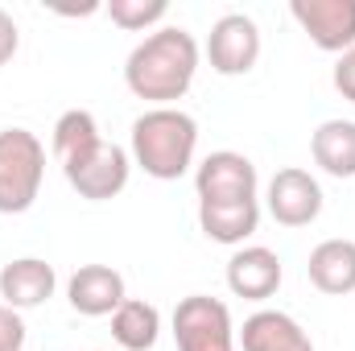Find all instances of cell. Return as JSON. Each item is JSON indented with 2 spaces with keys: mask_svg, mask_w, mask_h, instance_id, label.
I'll return each mask as SVG.
<instances>
[{
  "mask_svg": "<svg viewBox=\"0 0 355 351\" xmlns=\"http://www.w3.org/2000/svg\"><path fill=\"white\" fill-rule=\"evenodd\" d=\"M46 178V145L29 128H0V215H25Z\"/></svg>",
  "mask_w": 355,
  "mask_h": 351,
  "instance_id": "3",
  "label": "cell"
},
{
  "mask_svg": "<svg viewBox=\"0 0 355 351\" xmlns=\"http://www.w3.org/2000/svg\"><path fill=\"white\" fill-rule=\"evenodd\" d=\"M265 203H268V215L281 228H310L322 215V186L310 170L285 166V170H277L268 178Z\"/></svg>",
  "mask_w": 355,
  "mask_h": 351,
  "instance_id": "7",
  "label": "cell"
},
{
  "mask_svg": "<svg viewBox=\"0 0 355 351\" xmlns=\"http://www.w3.org/2000/svg\"><path fill=\"white\" fill-rule=\"evenodd\" d=\"M99 141H103L99 124H95V116L87 108H71L54 120V157H58V166H71L75 157L91 153Z\"/></svg>",
  "mask_w": 355,
  "mask_h": 351,
  "instance_id": "18",
  "label": "cell"
},
{
  "mask_svg": "<svg viewBox=\"0 0 355 351\" xmlns=\"http://www.w3.org/2000/svg\"><path fill=\"white\" fill-rule=\"evenodd\" d=\"M178 351H236V327L227 302L211 293H190L174 310Z\"/></svg>",
  "mask_w": 355,
  "mask_h": 351,
  "instance_id": "4",
  "label": "cell"
},
{
  "mask_svg": "<svg viewBox=\"0 0 355 351\" xmlns=\"http://www.w3.org/2000/svg\"><path fill=\"white\" fill-rule=\"evenodd\" d=\"M281 277H285L281 257L265 244H244L227 261V289L244 302H268L281 289Z\"/></svg>",
  "mask_w": 355,
  "mask_h": 351,
  "instance_id": "11",
  "label": "cell"
},
{
  "mask_svg": "<svg viewBox=\"0 0 355 351\" xmlns=\"http://www.w3.org/2000/svg\"><path fill=\"white\" fill-rule=\"evenodd\" d=\"M17 50H21V29H17L12 12L0 8V67H8L17 58Z\"/></svg>",
  "mask_w": 355,
  "mask_h": 351,
  "instance_id": "21",
  "label": "cell"
},
{
  "mask_svg": "<svg viewBox=\"0 0 355 351\" xmlns=\"http://www.w3.org/2000/svg\"><path fill=\"white\" fill-rule=\"evenodd\" d=\"M335 91L343 95V99H352L355 103V46L347 50V54H339V62H335Z\"/></svg>",
  "mask_w": 355,
  "mask_h": 351,
  "instance_id": "22",
  "label": "cell"
},
{
  "mask_svg": "<svg viewBox=\"0 0 355 351\" xmlns=\"http://www.w3.org/2000/svg\"><path fill=\"white\" fill-rule=\"evenodd\" d=\"M198 228L215 244L244 248V240L257 236V228H261V198H248V203H198Z\"/></svg>",
  "mask_w": 355,
  "mask_h": 351,
  "instance_id": "14",
  "label": "cell"
},
{
  "mask_svg": "<svg viewBox=\"0 0 355 351\" xmlns=\"http://www.w3.org/2000/svg\"><path fill=\"white\" fill-rule=\"evenodd\" d=\"M54 289H58V273L42 257H21V261H8L0 268V302L17 314L46 306L54 298Z\"/></svg>",
  "mask_w": 355,
  "mask_h": 351,
  "instance_id": "12",
  "label": "cell"
},
{
  "mask_svg": "<svg viewBox=\"0 0 355 351\" xmlns=\"http://www.w3.org/2000/svg\"><path fill=\"white\" fill-rule=\"evenodd\" d=\"M198 42L182 25H162L132 46L124 62V83L137 99L153 108H174L198 75Z\"/></svg>",
  "mask_w": 355,
  "mask_h": 351,
  "instance_id": "1",
  "label": "cell"
},
{
  "mask_svg": "<svg viewBox=\"0 0 355 351\" xmlns=\"http://www.w3.org/2000/svg\"><path fill=\"white\" fill-rule=\"evenodd\" d=\"M162 335V310L153 302L128 298L116 314H112V339L124 351H153Z\"/></svg>",
  "mask_w": 355,
  "mask_h": 351,
  "instance_id": "17",
  "label": "cell"
},
{
  "mask_svg": "<svg viewBox=\"0 0 355 351\" xmlns=\"http://www.w3.org/2000/svg\"><path fill=\"white\" fill-rule=\"evenodd\" d=\"M240 348L244 351H314V339L306 327L285 314V310H257L240 327Z\"/></svg>",
  "mask_w": 355,
  "mask_h": 351,
  "instance_id": "13",
  "label": "cell"
},
{
  "mask_svg": "<svg viewBox=\"0 0 355 351\" xmlns=\"http://www.w3.org/2000/svg\"><path fill=\"white\" fill-rule=\"evenodd\" d=\"M207 58H211V71L223 75V79L248 75L257 67V58H261V29H257V21L248 12H223L211 25Z\"/></svg>",
  "mask_w": 355,
  "mask_h": 351,
  "instance_id": "6",
  "label": "cell"
},
{
  "mask_svg": "<svg viewBox=\"0 0 355 351\" xmlns=\"http://www.w3.org/2000/svg\"><path fill=\"white\" fill-rule=\"evenodd\" d=\"M62 174L71 182V190L79 198H91V203H107L116 198L124 186H128V174H132V153L120 149L116 141H99L91 153L75 157L71 166H62Z\"/></svg>",
  "mask_w": 355,
  "mask_h": 351,
  "instance_id": "5",
  "label": "cell"
},
{
  "mask_svg": "<svg viewBox=\"0 0 355 351\" xmlns=\"http://www.w3.org/2000/svg\"><path fill=\"white\" fill-rule=\"evenodd\" d=\"M198 153V124L182 108H149L132 120V166L157 182L190 174Z\"/></svg>",
  "mask_w": 355,
  "mask_h": 351,
  "instance_id": "2",
  "label": "cell"
},
{
  "mask_svg": "<svg viewBox=\"0 0 355 351\" xmlns=\"http://www.w3.org/2000/svg\"><path fill=\"white\" fill-rule=\"evenodd\" d=\"M67 302L83 318H112L128 302V289L112 264H83L67 281Z\"/></svg>",
  "mask_w": 355,
  "mask_h": 351,
  "instance_id": "10",
  "label": "cell"
},
{
  "mask_svg": "<svg viewBox=\"0 0 355 351\" xmlns=\"http://www.w3.org/2000/svg\"><path fill=\"white\" fill-rule=\"evenodd\" d=\"M257 186H261L257 166L236 149H219V153L202 157L194 170L198 203H248V198H257Z\"/></svg>",
  "mask_w": 355,
  "mask_h": 351,
  "instance_id": "8",
  "label": "cell"
},
{
  "mask_svg": "<svg viewBox=\"0 0 355 351\" xmlns=\"http://www.w3.org/2000/svg\"><path fill=\"white\" fill-rule=\"evenodd\" d=\"M314 166L331 178H355V120H322L310 137Z\"/></svg>",
  "mask_w": 355,
  "mask_h": 351,
  "instance_id": "16",
  "label": "cell"
},
{
  "mask_svg": "<svg viewBox=\"0 0 355 351\" xmlns=\"http://www.w3.org/2000/svg\"><path fill=\"white\" fill-rule=\"evenodd\" d=\"M166 12H170L166 0H112V4H107L112 25H120V29H128V33H145V29L153 33V25L166 21Z\"/></svg>",
  "mask_w": 355,
  "mask_h": 351,
  "instance_id": "19",
  "label": "cell"
},
{
  "mask_svg": "<svg viewBox=\"0 0 355 351\" xmlns=\"http://www.w3.org/2000/svg\"><path fill=\"white\" fill-rule=\"evenodd\" d=\"M0 351H25V323L4 302H0Z\"/></svg>",
  "mask_w": 355,
  "mask_h": 351,
  "instance_id": "20",
  "label": "cell"
},
{
  "mask_svg": "<svg viewBox=\"0 0 355 351\" xmlns=\"http://www.w3.org/2000/svg\"><path fill=\"white\" fill-rule=\"evenodd\" d=\"M289 17L327 54H347L355 46V0H289Z\"/></svg>",
  "mask_w": 355,
  "mask_h": 351,
  "instance_id": "9",
  "label": "cell"
},
{
  "mask_svg": "<svg viewBox=\"0 0 355 351\" xmlns=\"http://www.w3.org/2000/svg\"><path fill=\"white\" fill-rule=\"evenodd\" d=\"M306 273L318 293H331V298L355 293V240H322L310 252Z\"/></svg>",
  "mask_w": 355,
  "mask_h": 351,
  "instance_id": "15",
  "label": "cell"
}]
</instances>
